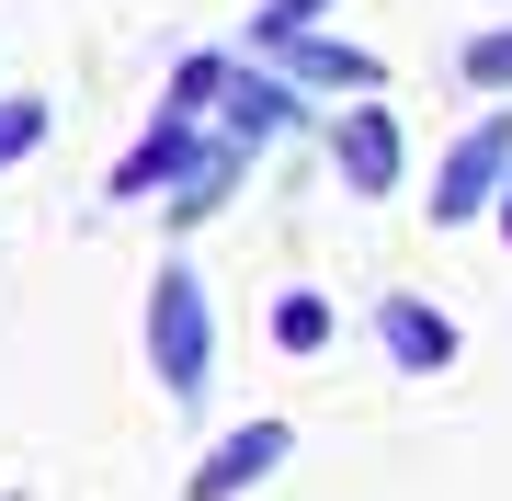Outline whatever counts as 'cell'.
Instances as JSON below:
<instances>
[{
    "label": "cell",
    "mask_w": 512,
    "mask_h": 501,
    "mask_svg": "<svg viewBox=\"0 0 512 501\" xmlns=\"http://www.w3.org/2000/svg\"><path fill=\"white\" fill-rule=\"evenodd\" d=\"M148 376L183 410H205V388H217V308H205L194 262H160L148 274Z\"/></svg>",
    "instance_id": "cell-1"
},
{
    "label": "cell",
    "mask_w": 512,
    "mask_h": 501,
    "mask_svg": "<svg viewBox=\"0 0 512 501\" xmlns=\"http://www.w3.org/2000/svg\"><path fill=\"white\" fill-rule=\"evenodd\" d=\"M501 171H512V114H478L456 149H444V171H433V217H444V228H467L478 205L501 194Z\"/></svg>",
    "instance_id": "cell-2"
},
{
    "label": "cell",
    "mask_w": 512,
    "mask_h": 501,
    "mask_svg": "<svg viewBox=\"0 0 512 501\" xmlns=\"http://www.w3.org/2000/svg\"><path fill=\"white\" fill-rule=\"evenodd\" d=\"M285 456H296V422H239L228 445H205V456H194L183 501H239V490H262V479H274Z\"/></svg>",
    "instance_id": "cell-3"
},
{
    "label": "cell",
    "mask_w": 512,
    "mask_h": 501,
    "mask_svg": "<svg viewBox=\"0 0 512 501\" xmlns=\"http://www.w3.org/2000/svg\"><path fill=\"white\" fill-rule=\"evenodd\" d=\"M330 160H342V183L353 194H399V171H410V137H399V114H387L376 92L330 126Z\"/></svg>",
    "instance_id": "cell-4"
},
{
    "label": "cell",
    "mask_w": 512,
    "mask_h": 501,
    "mask_svg": "<svg viewBox=\"0 0 512 501\" xmlns=\"http://www.w3.org/2000/svg\"><path fill=\"white\" fill-rule=\"evenodd\" d=\"M376 342H387V365H410V376L456 365V319H444L433 297H376Z\"/></svg>",
    "instance_id": "cell-5"
},
{
    "label": "cell",
    "mask_w": 512,
    "mask_h": 501,
    "mask_svg": "<svg viewBox=\"0 0 512 501\" xmlns=\"http://www.w3.org/2000/svg\"><path fill=\"white\" fill-rule=\"evenodd\" d=\"M194 160H205L194 114H160V126H148V149H137V160H114V194H160V183H183Z\"/></svg>",
    "instance_id": "cell-6"
},
{
    "label": "cell",
    "mask_w": 512,
    "mask_h": 501,
    "mask_svg": "<svg viewBox=\"0 0 512 501\" xmlns=\"http://www.w3.org/2000/svg\"><path fill=\"white\" fill-rule=\"evenodd\" d=\"M285 80H342V92H376V57L365 46H330V35H285V46H262Z\"/></svg>",
    "instance_id": "cell-7"
},
{
    "label": "cell",
    "mask_w": 512,
    "mask_h": 501,
    "mask_svg": "<svg viewBox=\"0 0 512 501\" xmlns=\"http://www.w3.org/2000/svg\"><path fill=\"white\" fill-rule=\"evenodd\" d=\"M456 69H467V92H512V23H478L456 46Z\"/></svg>",
    "instance_id": "cell-8"
},
{
    "label": "cell",
    "mask_w": 512,
    "mask_h": 501,
    "mask_svg": "<svg viewBox=\"0 0 512 501\" xmlns=\"http://www.w3.org/2000/svg\"><path fill=\"white\" fill-rule=\"evenodd\" d=\"M330 342V308L308 297V285H285V297H274V353H319Z\"/></svg>",
    "instance_id": "cell-9"
},
{
    "label": "cell",
    "mask_w": 512,
    "mask_h": 501,
    "mask_svg": "<svg viewBox=\"0 0 512 501\" xmlns=\"http://www.w3.org/2000/svg\"><path fill=\"white\" fill-rule=\"evenodd\" d=\"M319 12H330V0H262V12H251V46H285V35H319Z\"/></svg>",
    "instance_id": "cell-10"
},
{
    "label": "cell",
    "mask_w": 512,
    "mask_h": 501,
    "mask_svg": "<svg viewBox=\"0 0 512 501\" xmlns=\"http://www.w3.org/2000/svg\"><path fill=\"white\" fill-rule=\"evenodd\" d=\"M46 137V103H0V160H23Z\"/></svg>",
    "instance_id": "cell-11"
},
{
    "label": "cell",
    "mask_w": 512,
    "mask_h": 501,
    "mask_svg": "<svg viewBox=\"0 0 512 501\" xmlns=\"http://www.w3.org/2000/svg\"><path fill=\"white\" fill-rule=\"evenodd\" d=\"M490 205H501V240H512V171H501V194H490Z\"/></svg>",
    "instance_id": "cell-12"
}]
</instances>
